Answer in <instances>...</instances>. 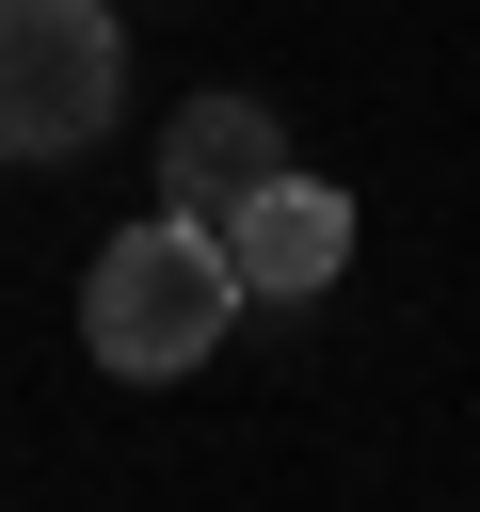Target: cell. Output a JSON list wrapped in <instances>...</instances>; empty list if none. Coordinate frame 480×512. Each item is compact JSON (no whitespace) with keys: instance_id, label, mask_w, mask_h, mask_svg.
<instances>
[{"instance_id":"cell-1","label":"cell","mask_w":480,"mask_h":512,"mask_svg":"<svg viewBox=\"0 0 480 512\" xmlns=\"http://www.w3.org/2000/svg\"><path fill=\"white\" fill-rule=\"evenodd\" d=\"M224 320H240V272H224V240L176 224V208H144L128 240H96V272H80V352H96L112 384H192V368L224 352Z\"/></svg>"},{"instance_id":"cell-3","label":"cell","mask_w":480,"mask_h":512,"mask_svg":"<svg viewBox=\"0 0 480 512\" xmlns=\"http://www.w3.org/2000/svg\"><path fill=\"white\" fill-rule=\"evenodd\" d=\"M208 240H224V272H240V304H320V288L352 272V192L288 160V176H256V192H240V208H224Z\"/></svg>"},{"instance_id":"cell-4","label":"cell","mask_w":480,"mask_h":512,"mask_svg":"<svg viewBox=\"0 0 480 512\" xmlns=\"http://www.w3.org/2000/svg\"><path fill=\"white\" fill-rule=\"evenodd\" d=\"M256 176H288V128H272L256 96H192V112L160 128V208H176V224H224Z\"/></svg>"},{"instance_id":"cell-2","label":"cell","mask_w":480,"mask_h":512,"mask_svg":"<svg viewBox=\"0 0 480 512\" xmlns=\"http://www.w3.org/2000/svg\"><path fill=\"white\" fill-rule=\"evenodd\" d=\"M128 112V16L112 0H0V160H80Z\"/></svg>"}]
</instances>
